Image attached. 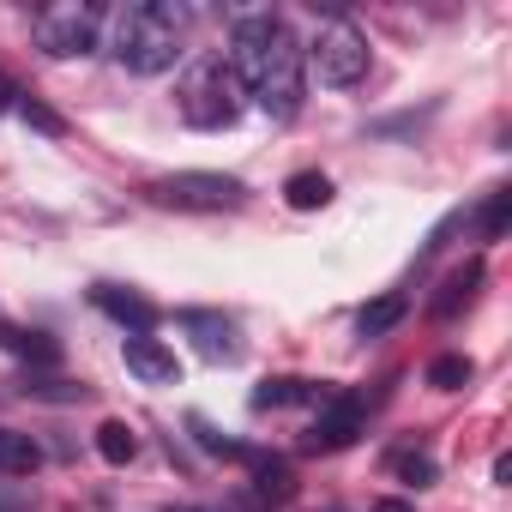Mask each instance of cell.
I'll list each match as a JSON object with an SVG mask.
<instances>
[{
	"label": "cell",
	"instance_id": "6da1fadb",
	"mask_svg": "<svg viewBox=\"0 0 512 512\" xmlns=\"http://www.w3.org/2000/svg\"><path fill=\"white\" fill-rule=\"evenodd\" d=\"M229 67H235L241 91L260 103L272 121H296L302 115V43H296V31L284 19H272V13L235 19Z\"/></svg>",
	"mask_w": 512,
	"mask_h": 512
},
{
	"label": "cell",
	"instance_id": "7a4b0ae2",
	"mask_svg": "<svg viewBox=\"0 0 512 512\" xmlns=\"http://www.w3.org/2000/svg\"><path fill=\"white\" fill-rule=\"evenodd\" d=\"M187 25H193L187 7H169V0H133V7L115 13L109 49H115V61L127 73L157 79V73H169L187 55Z\"/></svg>",
	"mask_w": 512,
	"mask_h": 512
},
{
	"label": "cell",
	"instance_id": "3957f363",
	"mask_svg": "<svg viewBox=\"0 0 512 512\" xmlns=\"http://www.w3.org/2000/svg\"><path fill=\"white\" fill-rule=\"evenodd\" d=\"M241 103H247V91H241L229 55H199V61L187 67L181 91H175L181 121L199 127V133H223V127H235V121H241Z\"/></svg>",
	"mask_w": 512,
	"mask_h": 512
},
{
	"label": "cell",
	"instance_id": "277c9868",
	"mask_svg": "<svg viewBox=\"0 0 512 512\" xmlns=\"http://www.w3.org/2000/svg\"><path fill=\"white\" fill-rule=\"evenodd\" d=\"M31 37L55 61H85L103 43V7H91V0H55V7H37Z\"/></svg>",
	"mask_w": 512,
	"mask_h": 512
},
{
	"label": "cell",
	"instance_id": "5b68a950",
	"mask_svg": "<svg viewBox=\"0 0 512 512\" xmlns=\"http://www.w3.org/2000/svg\"><path fill=\"white\" fill-rule=\"evenodd\" d=\"M302 61H314L320 67V79L326 85H362L368 79V37L350 25V19H338V13H326L320 25H314V37H308V49H302Z\"/></svg>",
	"mask_w": 512,
	"mask_h": 512
},
{
	"label": "cell",
	"instance_id": "8992f818",
	"mask_svg": "<svg viewBox=\"0 0 512 512\" xmlns=\"http://www.w3.org/2000/svg\"><path fill=\"white\" fill-rule=\"evenodd\" d=\"M145 193L157 205H175V211H235L247 199V187L235 175H217V169H175V175H157Z\"/></svg>",
	"mask_w": 512,
	"mask_h": 512
},
{
	"label": "cell",
	"instance_id": "52a82bcc",
	"mask_svg": "<svg viewBox=\"0 0 512 512\" xmlns=\"http://www.w3.org/2000/svg\"><path fill=\"white\" fill-rule=\"evenodd\" d=\"M362 434V398L356 392H332L326 404H320V416H314V428H308V452H338V446H350Z\"/></svg>",
	"mask_w": 512,
	"mask_h": 512
},
{
	"label": "cell",
	"instance_id": "ba28073f",
	"mask_svg": "<svg viewBox=\"0 0 512 512\" xmlns=\"http://www.w3.org/2000/svg\"><path fill=\"white\" fill-rule=\"evenodd\" d=\"M121 362H127V374H139L145 386H175V380H181L175 350L157 344V338H121Z\"/></svg>",
	"mask_w": 512,
	"mask_h": 512
},
{
	"label": "cell",
	"instance_id": "9c48e42d",
	"mask_svg": "<svg viewBox=\"0 0 512 512\" xmlns=\"http://www.w3.org/2000/svg\"><path fill=\"white\" fill-rule=\"evenodd\" d=\"M91 302H97L103 314H115L121 326H133V338H145V332L157 326V308H151L145 296H133V290H115V284H97V290H91Z\"/></svg>",
	"mask_w": 512,
	"mask_h": 512
},
{
	"label": "cell",
	"instance_id": "30bf717a",
	"mask_svg": "<svg viewBox=\"0 0 512 512\" xmlns=\"http://www.w3.org/2000/svg\"><path fill=\"white\" fill-rule=\"evenodd\" d=\"M476 284H482V260H464V266H452V272L440 278V296L428 302V314H434V320H452L458 308H470Z\"/></svg>",
	"mask_w": 512,
	"mask_h": 512
},
{
	"label": "cell",
	"instance_id": "8fae6325",
	"mask_svg": "<svg viewBox=\"0 0 512 512\" xmlns=\"http://www.w3.org/2000/svg\"><path fill=\"white\" fill-rule=\"evenodd\" d=\"M43 464V446L19 428H0V476H31Z\"/></svg>",
	"mask_w": 512,
	"mask_h": 512
},
{
	"label": "cell",
	"instance_id": "7c38bea8",
	"mask_svg": "<svg viewBox=\"0 0 512 512\" xmlns=\"http://www.w3.org/2000/svg\"><path fill=\"white\" fill-rule=\"evenodd\" d=\"M404 314H410V296H404V290H386L380 302H368V308L356 314V332H362V338H380V332H392Z\"/></svg>",
	"mask_w": 512,
	"mask_h": 512
},
{
	"label": "cell",
	"instance_id": "4fadbf2b",
	"mask_svg": "<svg viewBox=\"0 0 512 512\" xmlns=\"http://www.w3.org/2000/svg\"><path fill=\"white\" fill-rule=\"evenodd\" d=\"M386 470H392V476H398L404 488H416V494L440 482V464H434L428 452H416V446H404V452H392V458H386Z\"/></svg>",
	"mask_w": 512,
	"mask_h": 512
},
{
	"label": "cell",
	"instance_id": "5bb4252c",
	"mask_svg": "<svg viewBox=\"0 0 512 512\" xmlns=\"http://www.w3.org/2000/svg\"><path fill=\"white\" fill-rule=\"evenodd\" d=\"M308 398H332V392H314L308 380H260V392H253V410H284V404H308Z\"/></svg>",
	"mask_w": 512,
	"mask_h": 512
},
{
	"label": "cell",
	"instance_id": "9a60e30c",
	"mask_svg": "<svg viewBox=\"0 0 512 512\" xmlns=\"http://www.w3.org/2000/svg\"><path fill=\"white\" fill-rule=\"evenodd\" d=\"M181 326L187 332H199V350L205 356H235V332H229V320H217V314H181Z\"/></svg>",
	"mask_w": 512,
	"mask_h": 512
},
{
	"label": "cell",
	"instance_id": "2e32d148",
	"mask_svg": "<svg viewBox=\"0 0 512 512\" xmlns=\"http://www.w3.org/2000/svg\"><path fill=\"white\" fill-rule=\"evenodd\" d=\"M284 199H290L296 211H320V205H332V181H326L320 169H302V175L284 181Z\"/></svg>",
	"mask_w": 512,
	"mask_h": 512
},
{
	"label": "cell",
	"instance_id": "e0dca14e",
	"mask_svg": "<svg viewBox=\"0 0 512 512\" xmlns=\"http://www.w3.org/2000/svg\"><path fill=\"white\" fill-rule=\"evenodd\" d=\"M97 452H103V464H115V470H121V464H133V458H139V434H133L127 422H115V416H109V422L97 428Z\"/></svg>",
	"mask_w": 512,
	"mask_h": 512
},
{
	"label": "cell",
	"instance_id": "ac0fdd59",
	"mask_svg": "<svg viewBox=\"0 0 512 512\" xmlns=\"http://www.w3.org/2000/svg\"><path fill=\"white\" fill-rule=\"evenodd\" d=\"M13 109H19V121H25V127H37V133H49V139H61V133H67V121H61L49 103H37L31 91H13Z\"/></svg>",
	"mask_w": 512,
	"mask_h": 512
},
{
	"label": "cell",
	"instance_id": "d6986e66",
	"mask_svg": "<svg viewBox=\"0 0 512 512\" xmlns=\"http://www.w3.org/2000/svg\"><path fill=\"white\" fill-rule=\"evenodd\" d=\"M470 374H476L470 356H434L428 362V386L434 392H458V386H470Z\"/></svg>",
	"mask_w": 512,
	"mask_h": 512
},
{
	"label": "cell",
	"instance_id": "ffe728a7",
	"mask_svg": "<svg viewBox=\"0 0 512 512\" xmlns=\"http://www.w3.org/2000/svg\"><path fill=\"white\" fill-rule=\"evenodd\" d=\"M506 211H512V193H506V187H494V193H488V205H482V241H500Z\"/></svg>",
	"mask_w": 512,
	"mask_h": 512
},
{
	"label": "cell",
	"instance_id": "44dd1931",
	"mask_svg": "<svg viewBox=\"0 0 512 512\" xmlns=\"http://www.w3.org/2000/svg\"><path fill=\"white\" fill-rule=\"evenodd\" d=\"M187 428L199 434V446H205V452H223V458H241V446H235V440H223V434H211V422H205V416H187Z\"/></svg>",
	"mask_w": 512,
	"mask_h": 512
},
{
	"label": "cell",
	"instance_id": "7402d4cb",
	"mask_svg": "<svg viewBox=\"0 0 512 512\" xmlns=\"http://www.w3.org/2000/svg\"><path fill=\"white\" fill-rule=\"evenodd\" d=\"M253 488L284 500V494H290V470H284V464H260V482H253Z\"/></svg>",
	"mask_w": 512,
	"mask_h": 512
},
{
	"label": "cell",
	"instance_id": "603a6c76",
	"mask_svg": "<svg viewBox=\"0 0 512 512\" xmlns=\"http://www.w3.org/2000/svg\"><path fill=\"white\" fill-rule=\"evenodd\" d=\"M368 512H410V500H374Z\"/></svg>",
	"mask_w": 512,
	"mask_h": 512
},
{
	"label": "cell",
	"instance_id": "cb8c5ba5",
	"mask_svg": "<svg viewBox=\"0 0 512 512\" xmlns=\"http://www.w3.org/2000/svg\"><path fill=\"white\" fill-rule=\"evenodd\" d=\"M181 512H193V506H181Z\"/></svg>",
	"mask_w": 512,
	"mask_h": 512
}]
</instances>
